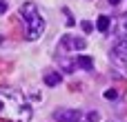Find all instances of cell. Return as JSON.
<instances>
[{"label":"cell","instance_id":"1","mask_svg":"<svg viewBox=\"0 0 127 122\" xmlns=\"http://www.w3.org/2000/svg\"><path fill=\"white\" fill-rule=\"evenodd\" d=\"M33 116L29 102L11 89H0V120L7 122H29Z\"/></svg>","mask_w":127,"mask_h":122},{"label":"cell","instance_id":"2","mask_svg":"<svg viewBox=\"0 0 127 122\" xmlns=\"http://www.w3.org/2000/svg\"><path fill=\"white\" fill-rule=\"evenodd\" d=\"M20 18H22V24H25V36L27 40H38L45 31V20L38 11V7L33 2H25L20 7Z\"/></svg>","mask_w":127,"mask_h":122},{"label":"cell","instance_id":"3","mask_svg":"<svg viewBox=\"0 0 127 122\" xmlns=\"http://www.w3.org/2000/svg\"><path fill=\"white\" fill-rule=\"evenodd\" d=\"M87 47V42L83 40V38H76V36H63L60 38V49L63 51H67V49H76V51H80V49H85Z\"/></svg>","mask_w":127,"mask_h":122},{"label":"cell","instance_id":"4","mask_svg":"<svg viewBox=\"0 0 127 122\" xmlns=\"http://www.w3.org/2000/svg\"><path fill=\"white\" fill-rule=\"evenodd\" d=\"M54 120H58V122H78L80 120V111L78 109H58V111H54Z\"/></svg>","mask_w":127,"mask_h":122},{"label":"cell","instance_id":"5","mask_svg":"<svg viewBox=\"0 0 127 122\" xmlns=\"http://www.w3.org/2000/svg\"><path fill=\"white\" fill-rule=\"evenodd\" d=\"M112 58H114L116 62H127V40L125 38H121V40L114 42V47H112Z\"/></svg>","mask_w":127,"mask_h":122},{"label":"cell","instance_id":"6","mask_svg":"<svg viewBox=\"0 0 127 122\" xmlns=\"http://www.w3.org/2000/svg\"><path fill=\"white\" fill-rule=\"evenodd\" d=\"M114 36L121 40V38H127V16L123 18H118L116 22H114Z\"/></svg>","mask_w":127,"mask_h":122},{"label":"cell","instance_id":"7","mask_svg":"<svg viewBox=\"0 0 127 122\" xmlns=\"http://www.w3.org/2000/svg\"><path fill=\"white\" fill-rule=\"evenodd\" d=\"M76 67H80V69H85V71H92L94 62H92L89 56H76Z\"/></svg>","mask_w":127,"mask_h":122},{"label":"cell","instance_id":"8","mask_svg":"<svg viewBox=\"0 0 127 122\" xmlns=\"http://www.w3.org/2000/svg\"><path fill=\"white\" fill-rule=\"evenodd\" d=\"M96 27H98V31L107 33V29H109V18H107V16H98V20H96Z\"/></svg>","mask_w":127,"mask_h":122},{"label":"cell","instance_id":"9","mask_svg":"<svg viewBox=\"0 0 127 122\" xmlns=\"http://www.w3.org/2000/svg\"><path fill=\"white\" fill-rule=\"evenodd\" d=\"M58 82H60V73H47V76H45V84L56 87Z\"/></svg>","mask_w":127,"mask_h":122},{"label":"cell","instance_id":"10","mask_svg":"<svg viewBox=\"0 0 127 122\" xmlns=\"http://www.w3.org/2000/svg\"><path fill=\"white\" fill-rule=\"evenodd\" d=\"M105 98H107V100H112V98H118V91H114V89H107V91H105Z\"/></svg>","mask_w":127,"mask_h":122},{"label":"cell","instance_id":"11","mask_svg":"<svg viewBox=\"0 0 127 122\" xmlns=\"http://www.w3.org/2000/svg\"><path fill=\"white\" fill-rule=\"evenodd\" d=\"M87 120H89V122H98V120H100V116H98L96 111H92V113L87 116Z\"/></svg>","mask_w":127,"mask_h":122},{"label":"cell","instance_id":"12","mask_svg":"<svg viewBox=\"0 0 127 122\" xmlns=\"http://www.w3.org/2000/svg\"><path fill=\"white\" fill-rule=\"evenodd\" d=\"M92 29H94V27H92V22H87V20H85V22H83V31H87V33H89Z\"/></svg>","mask_w":127,"mask_h":122},{"label":"cell","instance_id":"13","mask_svg":"<svg viewBox=\"0 0 127 122\" xmlns=\"http://www.w3.org/2000/svg\"><path fill=\"white\" fill-rule=\"evenodd\" d=\"M4 11H7V2H4V0H0V13H4Z\"/></svg>","mask_w":127,"mask_h":122},{"label":"cell","instance_id":"14","mask_svg":"<svg viewBox=\"0 0 127 122\" xmlns=\"http://www.w3.org/2000/svg\"><path fill=\"white\" fill-rule=\"evenodd\" d=\"M118 2H121V0H109V4H112V7H116Z\"/></svg>","mask_w":127,"mask_h":122}]
</instances>
